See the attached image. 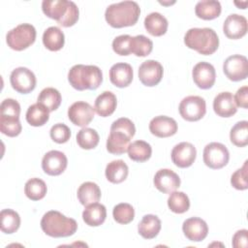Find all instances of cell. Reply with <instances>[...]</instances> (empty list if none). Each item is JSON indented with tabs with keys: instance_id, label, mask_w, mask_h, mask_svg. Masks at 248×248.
<instances>
[{
	"instance_id": "obj_1",
	"label": "cell",
	"mask_w": 248,
	"mask_h": 248,
	"mask_svg": "<svg viewBox=\"0 0 248 248\" xmlns=\"http://www.w3.org/2000/svg\"><path fill=\"white\" fill-rule=\"evenodd\" d=\"M135 133L136 127L132 120L127 117L116 119L110 126L109 135L107 140V150L114 155L125 153Z\"/></svg>"
},
{
	"instance_id": "obj_2",
	"label": "cell",
	"mask_w": 248,
	"mask_h": 248,
	"mask_svg": "<svg viewBox=\"0 0 248 248\" xmlns=\"http://www.w3.org/2000/svg\"><path fill=\"white\" fill-rule=\"evenodd\" d=\"M140 15V8L135 1H123L109 5L105 12L106 21L113 28L133 26Z\"/></svg>"
},
{
	"instance_id": "obj_3",
	"label": "cell",
	"mask_w": 248,
	"mask_h": 248,
	"mask_svg": "<svg viewBox=\"0 0 248 248\" xmlns=\"http://www.w3.org/2000/svg\"><path fill=\"white\" fill-rule=\"evenodd\" d=\"M42 10L47 17L56 20L63 27H71L78 20L79 11L73 1L44 0Z\"/></svg>"
},
{
	"instance_id": "obj_4",
	"label": "cell",
	"mask_w": 248,
	"mask_h": 248,
	"mask_svg": "<svg viewBox=\"0 0 248 248\" xmlns=\"http://www.w3.org/2000/svg\"><path fill=\"white\" fill-rule=\"evenodd\" d=\"M68 80L72 87L78 91L95 90L103 81V74L98 66L78 64L70 69Z\"/></svg>"
},
{
	"instance_id": "obj_5",
	"label": "cell",
	"mask_w": 248,
	"mask_h": 248,
	"mask_svg": "<svg viewBox=\"0 0 248 248\" xmlns=\"http://www.w3.org/2000/svg\"><path fill=\"white\" fill-rule=\"evenodd\" d=\"M184 44L202 55L213 54L219 46V38L212 28H191L184 36Z\"/></svg>"
},
{
	"instance_id": "obj_6",
	"label": "cell",
	"mask_w": 248,
	"mask_h": 248,
	"mask_svg": "<svg viewBox=\"0 0 248 248\" xmlns=\"http://www.w3.org/2000/svg\"><path fill=\"white\" fill-rule=\"evenodd\" d=\"M43 232L51 237H68L78 230V223L75 219L66 217L59 211L50 210L44 214L41 220Z\"/></svg>"
},
{
	"instance_id": "obj_7",
	"label": "cell",
	"mask_w": 248,
	"mask_h": 248,
	"mask_svg": "<svg viewBox=\"0 0 248 248\" xmlns=\"http://www.w3.org/2000/svg\"><path fill=\"white\" fill-rule=\"evenodd\" d=\"M36 35V29L32 24L21 23L7 33L6 42L12 49L21 51L34 44Z\"/></svg>"
},
{
	"instance_id": "obj_8",
	"label": "cell",
	"mask_w": 248,
	"mask_h": 248,
	"mask_svg": "<svg viewBox=\"0 0 248 248\" xmlns=\"http://www.w3.org/2000/svg\"><path fill=\"white\" fill-rule=\"evenodd\" d=\"M178 110L180 116L187 121H198L206 112V104L201 96H187L179 104Z\"/></svg>"
},
{
	"instance_id": "obj_9",
	"label": "cell",
	"mask_w": 248,
	"mask_h": 248,
	"mask_svg": "<svg viewBox=\"0 0 248 248\" xmlns=\"http://www.w3.org/2000/svg\"><path fill=\"white\" fill-rule=\"evenodd\" d=\"M203 163L210 169L219 170L224 168L230 160L228 148L220 142H210L205 145L202 153Z\"/></svg>"
},
{
	"instance_id": "obj_10",
	"label": "cell",
	"mask_w": 248,
	"mask_h": 248,
	"mask_svg": "<svg viewBox=\"0 0 248 248\" xmlns=\"http://www.w3.org/2000/svg\"><path fill=\"white\" fill-rule=\"evenodd\" d=\"M223 72L232 81H240L248 76V61L244 55L233 54L229 56L223 64Z\"/></svg>"
},
{
	"instance_id": "obj_11",
	"label": "cell",
	"mask_w": 248,
	"mask_h": 248,
	"mask_svg": "<svg viewBox=\"0 0 248 248\" xmlns=\"http://www.w3.org/2000/svg\"><path fill=\"white\" fill-rule=\"evenodd\" d=\"M10 82L16 92L28 94L36 87V77L28 68L18 67L11 73Z\"/></svg>"
},
{
	"instance_id": "obj_12",
	"label": "cell",
	"mask_w": 248,
	"mask_h": 248,
	"mask_svg": "<svg viewBox=\"0 0 248 248\" xmlns=\"http://www.w3.org/2000/svg\"><path fill=\"white\" fill-rule=\"evenodd\" d=\"M95 109L93 107L83 101L75 102L68 108V117L70 121L78 127H86L94 118Z\"/></svg>"
},
{
	"instance_id": "obj_13",
	"label": "cell",
	"mask_w": 248,
	"mask_h": 248,
	"mask_svg": "<svg viewBox=\"0 0 248 248\" xmlns=\"http://www.w3.org/2000/svg\"><path fill=\"white\" fill-rule=\"evenodd\" d=\"M164 70L160 62L156 60H146L139 68V78L140 82L148 87L157 85L163 78Z\"/></svg>"
},
{
	"instance_id": "obj_14",
	"label": "cell",
	"mask_w": 248,
	"mask_h": 248,
	"mask_svg": "<svg viewBox=\"0 0 248 248\" xmlns=\"http://www.w3.org/2000/svg\"><path fill=\"white\" fill-rule=\"evenodd\" d=\"M68 165L66 155L58 150H50L46 152L42 160L43 170L52 176H56L64 172Z\"/></svg>"
},
{
	"instance_id": "obj_15",
	"label": "cell",
	"mask_w": 248,
	"mask_h": 248,
	"mask_svg": "<svg viewBox=\"0 0 248 248\" xmlns=\"http://www.w3.org/2000/svg\"><path fill=\"white\" fill-rule=\"evenodd\" d=\"M172 163L178 168H188L193 165L197 157L196 147L187 141L176 144L170 153Z\"/></svg>"
},
{
	"instance_id": "obj_16",
	"label": "cell",
	"mask_w": 248,
	"mask_h": 248,
	"mask_svg": "<svg viewBox=\"0 0 248 248\" xmlns=\"http://www.w3.org/2000/svg\"><path fill=\"white\" fill-rule=\"evenodd\" d=\"M193 79L196 85L201 89L211 88L216 79V72L212 64L208 62H199L193 68Z\"/></svg>"
},
{
	"instance_id": "obj_17",
	"label": "cell",
	"mask_w": 248,
	"mask_h": 248,
	"mask_svg": "<svg viewBox=\"0 0 248 248\" xmlns=\"http://www.w3.org/2000/svg\"><path fill=\"white\" fill-rule=\"evenodd\" d=\"M180 178L177 173L170 169L159 170L153 179L154 186L164 194H170L180 186Z\"/></svg>"
},
{
	"instance_id": "obj_18",
	"label": "cell",
	"mask_w": 248,
	"mask_h": 248,
	"mask_svg": "<svg viewBox=\"0 0 248 248\" xmlns=\"http://www.w3.org/2000/svg\"><path fill=\"white\" fill-rule=\"evenodd\" d=\"M247 29L248 25L246 17L237 14L228 16L223 24L224 34L232 40H237L245 36Z\"/></svg>"
},
{
	"instance_id": "obj_19",
	"label": "cell",
	"mask_w": 248,
	"mask_h": 248,
	"mask_svg": "<svg viewBox=\"0 0 248 248\" xmlns=\"http://www.w3.org/2000/svg\"><path fill=\"white\" fill-rule=\"evenodd\" d=\"M149 131L158 138L171 137L177 132V123L170 116H155L149 122Z\"/></svg>"
},
{
	"instance_id": "obj_20",
	"label": "cell",
	"mask_w": 248,
	"mask_h": 248,
	"mask_svg": "<svg viewBox=\"0 0 248 248\" xmlns=\"http://www.w3.org/2000/svg\"><path fill=\"white\" fill-rule=\"evenodd\" d=\"M182 231L189 240L199 242L207 236L208 227L204 220L199 217H191L183 222Z\"/></svg>"
},
{
	"instance_id": "obj_21",
	"label": "cell",
	"mask_w": 248,
	"mask_h": 248,
	"mask_svg": "<svg viewBox=\"0 0 248 248\" xmlns=\"http://www.w3.org/2000/svg\"><path fill=\"white\" fill-rule=\"evenodd\" d=\"M133 68L128 63H116L109 69L110 82L119 88H124L130 85L133 80Z\"/></svg>"
},
{
	"instance_id": "obj_22",
	"label": "cell",
	"mask_w": 248,
	"mask_h": 248,
	"mask_svg": "<svg viewBox=\"0 0 248 248\" xmlns=\"http://www.w3.org/2000/svg\"><path fill=\"white\" fill-rule=\"evenodd\" d=\"M214 112L220 117H231L237 111L233 95L231 92H220L213 100Z\"/></svg>"
},
{
	"instance_id": "obj_23",
	"label": "cell",
	"mask_w": 248,
	"mask_h": 248,
	"mask_svg": "<svg viewBox=\"0 0 248 248\" xmlns=\"http://www.w3.org/2000/svg\"><path fill=\"white\" fill-rule=\"evenodd\" d=\"M107 218L106 206L99 202H93L86 205L82 212V219L84 223L90 227L101 226Z\"/></svg>"
},
{
	"instance_id": "obj_24",
	"label": "cell",
	"mask_w": 248,
	"mask_h": 248,
	"mask_svg": "<svg viewBox=\"0 0 248 248\" xmlns=\"http://www.w3.org/2000/svg\"><path fill=\"white\" fill-rule=\"evenodd\" d=\"M143 23L146 31L154 37H160L166 34L169 26L168 19L157 12H153L147 15Z\"/></svg>"
},
{
	"instance_id": "obj_25",
	"label": "cell",
	"mask_w": 248,
	"mask_h": 248,
	"mask_svg": "<svg viewBox=\"0 0 248 248\" xmlns=\"http://www.w3.org/2000/svg\"><path fill=\"white\" fill-rule=\"evenodd\" d=\"M117 106L116 96L110 91H104L95 100L94 109L102 117L111 115Z\"/></svg>"
},
{
	"instance_id": "obj_26",
	"label": "cell",
	"mask_w": 248,
	"mask_h": 248,
	"mask_svg": "<svg viewBox=\"0 0 248 248\" xmlns=\"http://www.w3.org/2000/svg\"><path fill=\"white\" fill-rule=\"evenodd\" d=\"M161 230L160 219L153 214L144 215L139 223L138 232L145 239H152L158 235Z\"/></svg>"
},
{
	"instance_id": "obj_27",
	"label": "cell",
	"mask_w": 248,
	"mask_h": 248,
	"mask_svg": "<svg viewBox=\"0 0 248 248\" xmlns=\"http://www.w3.org/2000/svg\"><path fill=\"white\" fill-rule=\"evenodd\" d=\"M221 4L216 0L199 1L195 7L196 16L199 18L204 20H211L218 17L221 14Z\"/></svg>"
},
{
	"instance_id": "obj_28",
	"label": "cell",
	"mask_w": 248,
	"mask_h": 248,
	"mask_svg": "<svg viewBox=\"0 0 248 248\" xmlns=\"http://www.w3.org/2000/svg\"><path fill=\"white\" fill-rule=\"evenodd\" d=\"M129 173V169L127 164L123 160H114L108 163L106 167L105 174L107 179L113 183L118 184L123 182Z\"/></svg>"
},
{
	"instance_id": "obj_29",
	"label": "cell",
	"mask_w": 248,
	"mask_h": 248,
	"mask_svg": "<svg viewBox=\"0 0 248 248\" xmlns=\"http://www.w3.org/2000/svg\"><path fill=\"white\" fill-rule=\"evenodd\" d=\"M43 44L50 51L60 50L65 44L63 31L56 26H50L43 34Z\"/></svg>"
},
{
	"instance_id": "obj_30",
	"label": "cell",
	"mask_w": 248,
	"mask_h": 248,
	"mask_svg": "<svg viewBox=\"0 0 248 248\" xmlns=\"http://www.w3.org/2000/svg\"><path fill=\"white\" fill-rule=\"evenodd\" d=\"M78 199L79 202L86 206L93 202H98L101 199V190L99 186L91 181L83 182L78 189Z\"/></svg>"
},
{
	"instance_id": "obj_31",
	"label": "cell",
	"mask_w": 248,
	"mask_h": 248,
	"mask_svg": "<svg viewBox=\"0 0 248 248\" xmlns=\"http://www.w3.org/2000/svg\"><path fill=\"white\" fill-rule=\"evenodd\" d=\"M127 152L131 160L139 163H143L151 157L152 148L148 142L139 140L129 144Z\"/></svg>"
},
{
	"instance_id": "obj_32",
	"label": "cell",
	"mask_w": 248,
	"mask_h": 248,
	"mask_svg": "<svg viewBox=\"0 0 248 248\" xmlns=\"http://www.w3.org/2000/svg\"><path fill=\"white\" fill-rule=\"evenodd\" d=\"M49 119V110L42 104L31 105L26 111V121L34 127L45 125Z\"/></svg>"
},
{
	"instance_id": "obj_33",
	"label": "cell",
	"mask_w": 248,
	"mask_h": 248,
	"mask_svg": "<svg viewBox=\"0 0 248 248\" xmlns=\"http://www.w3.org/2000/svg\"><path fill=\"white\" fill-rule=\"evenodd\" d=\"M0 220H1V231L4 233H14L16 232L20 226V217L18 213L13 209L7 208L3 209L0 212Z\"/></svg>"
},
{
	"instance_id": "obj_34",
	"label": "cell",
	"mask_w": 248,
	"mask_h": 248,
	"mask_svg": "<svg viewBox=\"0 0 248 248\" xmlns=\"http://www.w3.org/2000/svg\"><path fill=\"white\" fill-rule=\"evenodd\" d=\"M61 101L62 97L57 89L46 87L40 92L37 103L44 105L49 111H54L59 108Z\"/></svg>"
},
{
	"instance_id": "obj_35",
	"label": "cell",
	"mask_w": 248,
	"mask_h": 248,
	"mask_svg": "<svg viewBox=\"0 0 248 248\" xmlns=\"http://www.w3.org/2000/svg\"><path fill=\"white\" fill-rule=\"evenodd\" d=\"M47 188L44 180L33 177L29 179L24 186V193L26 197L31 201H40L46 194Z\"/></svg>"
},
{
	"instance_id": "obj_36",
	"label": "cell",
	"mask_w": 248,
	"mask_h": 248,
	"mask_svg": "<svg viewBox=\"0 0 248 248\" xmlns=\"http://www.w3.org/2000/svg\"><path fill=\"white\" fill-rule=\"evenodd\" d=\"M153 49V43L152 41L145 37L144 35H138L132 37L131 44H130V50L131 53L135 54L136 56L144 57L151 53Z\"/></svg>"
},
{
	"instance_id": "obj_37",
	"label": "cell",
	"mask_w": 248,
	"mask_h": 248,
	"mask_svg": "<svg viewBox=\"0 0 248 248\" xmlns=\"http://www.w3.org/2000/svg\"><path fill=\"white\" fill-rule=\"evenodd\" d=\"M99 135L96 130L92 128L84 127L80 129L77 134V142L82 149H93L99 143Z\"/></svg>"
},
{
	"instance_id": "obj_38",
	"label": "cell",
	"mask_w": 248,
	"mask_h": 248,
	"mask_svg": "<svg viewBox=\"0 0 248 248\" xmlns=\"http://www.w3.org/2000/svg\"><path fill=\"white\" fill-rule=\"evenodd\" d=\"M230 140L237 147L248 144V122L246 120L235 123L230 132Z\"/></svg>"
},
{
	"instance_id": "obj_39",
	"label": "cell",
	"mask_w": 248,
	"mask_h": 248,
	"mask_svg": "<svg viewBox=\"0 0 248 248\" xmlns=\"http://www.w3.org/2000/svg\"><path fill=\"white\" fill-rule=\"evenodd\" d=\"M169 208L177 214L186 212L190 207V200L183 192H172L168 199Z\"/></svg>"
},
{
	"instance_id": "obj_40",
	"label": "cell",
	"mask_w": 248,
	"mask_h": 248,
	"mask_svg": "<svg viewBox=\"0 0 248 248\" xmlns=\"http://www.w3.org/2000/svg\"><path fill=\"white\" fill-rule=\"evenodd\" d=\"M22 130L18 116L0 115V131L2 134L14 138L20 134Z\"/></svg>"
},
{
	"instance_id": "obj_41",
	"label": "cell",
	"mask_w": 248,
	"mask_h": 248,
	"mask_svg": "<svg viewBox=\"0 0 248 248\" xmlns=\"http://www.w3.org/2000/svg\"><path fill=\"white\" fill-rule=\"evenodd\" d=\"M112 216L117 223L126 225L134 220L135 209L130 203L121 202L113 207Z\"/></svg>"
},
{
	"instance_id": "obj_42",
	"label": "cell",
	"mask_w": 248,
	"mask_h": 248,
	"mask_svg": "<svg viewBox=\"0 0 248 248\" xmlns=\"http://www.w3.org/2000/svg\"><path fill=\"white\" fill-rule=\"evenodd\" d=\"M248 161H245L243 166L236 170L231 177V184L236 190H246L248 188V181H247V167Z\"/></svg>"
},
{
	"instance_id": "obj_43",
	"label": "cell",
	"mask_w": 248,
	"mask_h": 248,
	"mask_svg": "<svg viewBox=\"0 0 248 248\" xmlns=\"http://www.w3.org/2000/svg\"><path fill=\"white\" fill-rule=\"evenodd\" d=\"M50 138L56 143H65L71 138V130L64 123H57L53 125L49 131Z\"/></svg>"
},
{
	"instance_id": "obj_44",
	"label": "cell",
	"mask_w": 248,
	"mask_h": 248,
	"mask_svg": "<svg viewBox=\"0 0 248 248\" xmlns=\"http://www.w3.org/2000/svg\"><path fill=\"white\" fill-rule=\"evenodd\" d=\"M132 36L130 35H120L113 39L112 41V49L113 51L121 56H127L131 54L130 44Z\"/></svg>"
},
{
	"instance_id": "obj_45",
	"label": "cell",
	"mask_w": 248,
	"mask_h": 248,
	"mask_svg": "<svg viewBox=\"0 0 248 248\" xmlns=\"http://www.w3.org/2000/svg\"><path fill=\"white\" fill-rule=\"evenodd\" d=\"M20 114V105L15 99H5L0 105V115L18 116Z\"/></svg>"
},
{
	"instance_id": "obj_46",
	"label": "cell",
	"mask_w": 248,
	"mask_h": 248,
	"mask_svg": "<svg viewBox=\"0 0 248 248\" xmlns=\"http://www.w3.org/2000/svg\"><path fill=\"white\" fill-rule=\"evenodd\" d=\"M233 98H234L236 107H240L242 108H248V86L244 85V86L240 87L236 91Z\"/></svg>"
},
{
	"instance_id": "obj_47",
	"label": "cell",
	"mask_w": 248,
	"mask_h": 248,
	"mask_svg": "<svg viewBox=\"0 0 248 248\" xmlns=\"http://www.w3.org/2000/svg\"><path fill=\"white\" fill-rule=\"evenodd\" d=\"M247 235H248V231L243 229L237 231L233 236H232V246L234 248H246L248 246V241H247Z\"/></svg>"
}]
</instances>
